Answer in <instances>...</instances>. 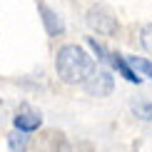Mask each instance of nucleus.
Masks as SVG:
<instances>
[{
	"label": "nucleus",
	"instance_id": "obj_1",
	"mask_svg": "<svg viewBox=\"0 0 152 152\" xmlns=\"http://www.w3.org/2000/svg\"><path fill=\"white\" fill-rule=\"evenodd\" d=\"M55 67L62 82H85V77L92 72V60L80 45H62L58 50V58H55Z\"/></svg>",
	"mask_w": 152,
	"mask_h": 152
},
{
	"label": "nucleus",
	"instance_id": "obj_2",
	"mask_svg": "<svg viewBox=\"0 0 152 152\" xmlns=\"http://www.w3.org/2000/svg\"><path fill=\"white\" fill-rule=\"evenodd\" d=\"M87 25H90L97 35H107V37L115 35L117 30H120L117 18L112 15L105 5H92V8L87 10Z\"/></svg>",
	"mask_w": 152,
	"mask_h": 152
},
{
	"label": "nucleus",
	"instance_id": "obj_3",
	"mask_svg": "<svg viewBox=\"0 0 152 152\" xmlns=\"http://www.w3.org/2000/svg\"><path fill=\"white\" fill-rule=\"evenodd\" d=\"M82 87H85L87 95H95V97H105V95L112 92V87H115V82H112V75L102 70V67H92V72L85 77L82 82Z\"/></svg>",
	"mask_w": 152,
	"mask_h": 152
},
{
	"label": "nucleus",
	"instance_id": "obj_4",
	"mask_svg": "<svg viewBox=\"0 0 152 152\" xmlns=\"http://www.w3.org/2000/svg\"><path fill=\"white\" fill-rule=\"evenodd\" d=\"M42 125V117H40V112L33 110L30 105H20V110H18V115H15V130H20V132H33L37 130Z\"/></svg>",
	"mask_w": 152,
	"mask_h": 152
},
{
	"label": "nucleus",
	"instance_id": "obj_5",
	"mask_svg": "<svg viewBox=\"0 0 152 152\" xmlns=\"http://www.w3.org/2000/svg\"><path fill=\"white\" fill-rule=\"evenodd\" d=\"M40 8V12H42V23H45V30L50 35H60V33H65V23H62V18L58 15L55 10H50L48 5H37Z\"/></svg>",
	"mask_w": 152,
	"mask_h": 152
},
{
	"label": "nucleus",
	"instance_id": "obj_6",
	"mask_svg": "<svg viewBox=\"0 0 152 152\" xmlns=\"http://www.w3.org/2000/svg\"><path fill=\"white\" fill-rule=\"evenodd\" d=\"M107 62H110L112 67H115V70L122 75L125 80H130V82H140V75H135V70H132V67L127 65V62H125L122 58H120V55H115V53H110V58H107Z\"/></svg>",
	"mask_w": 152,
	"mask_h": 152
},
{
	"label": "nucleus",
	"instance_id": "obj_7",
	"mask_svg": "<svg viewBox=\"0 0 152 152\" xmlns=\"http://www.w3.org/2000/svg\"><path fill=\"white\" fill-rule=\"evenodd\" d=\"M130 67H135V70H140L142 75L152 77V62H150V60H145V58H137V55H132V58H130Z\"/></svg>",
	"mask_w": 152,
	"mask_h": 152
},
{
	"label": "nucleus",
	"instance_id": "obj_8",
	"mask_svg": "<svg viewBox=\"0 0 152 152\" xmlns=\"http://www.w3.org/2000/svg\"><path fill=\"white\" fill-rule=\"evenodd\" d=\"M140 42H142V48L152 55V23H147V25L142 28V33H140Z\"/></svg>",
	"mask_w": 152,
	"mask_h": 152
},
{
	"label": "nucleus",
	"instance_id": "obj_9",
	"mask_svg": "<svg viewBox=\"0 0 152 152\" xmlns=\"http://www.w3.org/2000/svg\"><path fill=\"white\" fill-rule=\"evenodd\" d=\"M132 110H135V115H140L142 120H152V102H135Z\"/></svg>",
	"mask_w": 152,
	"mask_h": 152
},
{
	"label": "nucleus",
	"instance_id": "obj_10",
	"mask_svg": "<svg viewBox=\"0 0 152 152\" xmlns=\"http://www.w3.org/2000/svg\"><path fill=\"white\" fill-rule=\"evenodd\" d=\"M25 145H28V137L25 135H10V150L12 152H25Z\"/></svg>",
	"mask_w": 152,
	"mask_h": 152
}]
</instances>
